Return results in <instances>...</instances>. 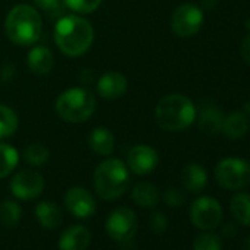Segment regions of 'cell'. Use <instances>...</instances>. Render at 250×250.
Masks as SVG:
<instances>
[{"label":"cell","mask_w":250,"mask_h":250,"mask_svg":"<svg viewBox=\"0 0 250 250\" xmlns=\"http://www.w3.org/2000/svg\"><path fill=\"white\" fill-rule=\"evenodd\" d=\"M94 30L91 24L78 15H63L55 25V43L58 49L71 58L84 55L93 44Z\"/></svg>","instance_id":"6da1fadb"},{"label":"cell","mask_w":250,"mask_h":250,"mask_svg":"<svg viewBox=\"0 0 250 250\" xmlns=\"http://www.w3.org/2000/svg\"><path fill=\"white\" fill-rule=\"evenodd\" d=\"M194 103L181 93H172L162 97L155 109L156 124L165 131L177 133L188 128L196 121Z\"/></svg>","instance_id":"7a4b0ae2"},{"label":"cell","mask_w":250,"mask_h":250,"mask_svg":"<svg viewBox=\"0 0 250 250\" xmlns=\"http://www.w3.org/2000/svg\"><path fill=\"white\" fill-rule=\"evenodd\" d=\"M8 39L18 46H31L37 43L43 31L42 17L30 5L14 6L5 21Z\"/></svg>","instance_id":"3957f363"},{"label":"cell","mask_w":250,"mask_h":250,"mask_svg":"<svg viewBox=\"0 0 250 250\" xmlns=\"http://www.w3.org/2000/svg\"><path fill=\"white\" fill-rule=\"evenodd\" d=\"M130 186V169L122 161L109 158L103 161L94 171L93 187L97 196L112 202L119 199Z\"/></svg>","instance_id":"277c9868"},{"label":"cell","mask_w":250,"mask_h":250,"mask_svg":"<svg viewBox=\"0 0 250 250\" xmlns=\"http://www.w3.org/2000/svg\"><path fill=\"white\" fill-rule=\"evenodd\" d=\"M96 97L91 91L83 87H74L63 91L56 100L58 115L72 124H81L88 121L96 112Z\"/></svg>","instance_id":"5b68a950"},{"label":"cell","mask_w":250,"mask_h":250,"mask_svg":"<svg viewBox=\"0 0 250 250\" xmlns=\"http://www.w3.org/2000/svg\"><path fill=\"white\" fill-rule=\"evenodd\" d=\"M215 180L225 190H240L250 186V164L241 158H224L215 167Z\"/></svg>","instance_id":"8992f818"},{"label":"cell","mask_w":250,"mask_h":250,"mask_svg":"<svg viewBox=\"0 0 250 250\" xmlns=\"http://www.w3.org/2000/svg\"><path fill=\"white\" fill-rule=\"evenodd\" d=\"M137 216L130 208H116L106 219L104 228L110 238L118 243H131L137 234Z\"/></svg>","instance_id":"52a82bcc"},{"label":"cell","mask_w":250,"mask_h":250,"mask_svg":"<svg viewBox=\"0 0 250 250\" xmlns=\"http://www.w3.org/2000/svg\"><path fill=\"white\" fill-rule=\"evenodd\" d=\"M205 21L203 11L194 3L180 5L171 17V28L177 37L188 39L196 36Z\"/></svg>","instance_id":"ba28073f"},{"label":"cell","mask_w":250,"mask_h":250,"mask_svg":"<svg viewBox=\"0 0 250 250\" xmlns=\"http://www.w3.org/2000/svg\"><path fill=\"white\" fill-rule=\"evenodd\" d=\"M190 219L196 228L202 231H210L216 228L222 219V206L216 199L202 196L191 203Z\"/></svg>","instance_id":"9c48e42d"},{"label":"cell","mask_w":250,"mask_h":250,"mask_svg":"<svg viewBox=\"0 0 250 250\" xmlns=\"http://www.w3.org/2000/svg\"><path fill=\"white\" fill-rule=\"evenodd\" d=\"M11 193L20 200L37 199L44 190V178L33 169H22L11 180Z\"/></svg>","instance_id":"30bf717a"},{"label":"cell","mask_w":250,"mask_h":250,"mask_svg":"<svg viewBox=\"0 0 250 250\" xmlns=\"http://www.w3.org/2000/svg\"><path fill=\"white\" fill-rule=\"evenodd\" d=\"M65 208L66 210L78 218L85 219L96 213V200L94 196L84 187H71L65 194Z\"/></svg>","instance_id":"8fae6325"},{"label":"cell","mask_w":250,"mask_h":250,"mask_svg":"<svg viewBox=\"0 0 250 250\" xmlns=\"http://www.w3.org/2000/svg\"><path fill=\"white\" fill-rule=\"evenodd\" d=\"M125 165L136 175H147L158 168L159 155L152 146L137 145L128 152Z\"/></svg>","instance_id":"7c38bea8"},{"label":"cell","mask_w":250,"mask_h":250,"mask_svg":"<svg viewBox=\"0 0 250 250\" xmlns=\"http://www.w3.org/2000/svg\"><path fill=\"white\" fill-rule=\"evenodd\" d=\"M224 118V112L213 103H205L199 110H196L197 127L208 136H218L222 133Z\"/></svg>","instance_id":"4fadbf2b"},{"label":"cell","mask_w":250,"mask_h":250,"mask_svg":"<svg viewBox=\"0 0 250 250\" xmlns=\"http://www.w3.org/2000/svg\"><path fill=\"white\" fill-rule=\"evenodd\" d=\"M127 88H128L127 78H125L124 74L116 72V71L104 72L97 81L99 96H102L103 99H107V100H115V99L122 97L125 93H127Z\"/></svg>","instance_id":"5bb4252c"},{"label":"cell","mask_w":250,"mask_h":250,"mask_svg":"<svg viewBox=\"0 0 250 250\" xmlns=\"http://www.w3.org/2000/svg\"><path fill=\"white\" fill-rule=\"evenodd\" d=\"M91 241V234L84 225L68 227L58 241L59 250H87Z\"/></svg>","instance_id":"9a60e30c"},{"label":"cell","mask_w":250,"mask_h":250,"mask_svg":"<svg viewBox=\"0 0 250 250\" xmlns=\"http://www.w3.org/2000/svg\"><path fill=\"white\" fill-rule=\"evenodd\" d=\"M250 130V119L244 110H235L224 118L222 134L229 140H238L247 134Z\"/></svg>","instance_id":"2e32d148"},{"label":"cell","mask_w":250,"mask_h":250,"mask_svg":"<svg viewBox=\"0 0 250 250\" xmlns=\"http://www.w3.org/2000/svg\"><path fill=\"white\" fill-rule=\"evenodd\" d=\"M27 63L34 75H46L53 69L55 58L46 46H36L28 52Z\"/></svg>","instance_id":"e0dca14e"},{"label":"cell","mask_w":250,"mask_h":250,"mask_svg":"<svg viewBox=\"0 0 250 250\" xmlns=\"http://www.w3.org/2000/svg\"><path fill=\"white\" fill-rule=\"evenodd\" d=\"M181 183L191 193H200L208 184V172L200 164H188L181 171Z\"/></svg>","instance_id":"ac0fdd59"},{"label":"cell","mask_w":250,"mask_h":250,"mask_svg":"<svg viewBox=\"0 0 250 250\" xmlns=\"http://www.w3.org/2000/svg\"><path fill=\"white\" fill-rule=\"evenodd\" d=\"M88 145H90V149L99 156H109L112 155L115 149V137L110 133V130L99 127L90 133Z\"/></svg>","instance_id":"d6986e66"},{"label":"cell","mask_w":250,"mask_h":250,"mask_svg":"<svg viewBox=\"0 0 250 250\" xmlns=\"http://www.w3.org/2000/svg\"><path fill=\"white\" fill-rule=\"evenodd\" d=\"M36 218L42 224V227L47 229H56L62 224V212L59 206L53 202H40L36 206Z\"/></svg>","instance_id":"ffe728a7"},{"label":"cell","mask_w":250,"mask_h":250,"mask_svg":"<svg viewBox=\"0 0 250 250\" xmlns=\"http://www.w3.org/2000/svg\"><path fill=\"white\" fill-rule=\"evenodd\" d=\"M131 197L136 205L145 209H152L159 203V191L158 188L149 183V181H142L133 187Z\"/></svg>","instance_id":"44dd1931"},{"label":"cell","mask_w":250,"mask_h":250,"mask_svg":"<svg viewBox=\"0 0 250 250\" xmlns=\"http://www.w3.org/2000/svg\"><path fill=\"white\" fill-rule=\"evenodd\" d=\"M229 212L237 222L250 227V194L249 193L234 194L229 202Z\"/></svg>","instance_id":"7402d4cb"},{"label":"cell","mask_w":250,"mask_h":250,"mask_svg":"<svg viewBox=\"0 0 250 250\" xmlns=\"http://www.w3.org/2000/svg\"><path fill=\"white\" fill-rule=\"evenodd\" d=\"M20 162V153L8 143H0V180L11 175Z\"/></svg>","instance_id":"603a6c76"},{"label":"cell","mask_w":250,"mask_h":250,"mask_svg":"<svg viewBox=\"0 0 250 250\" xmlns=\"http://www.w3.org/2000/svg\"><path fill=\"white\" fill-rule=\"evenodd\" d=\"M22 218V209L15 200H5L0 203V222L6 228H14Z\"/></svg>","instance_id":"cb8c5ba5"},{"label":"cell","mask_w":250,"mask_h":250,"mask_svg":"<svg viewBox=\"0 0 250 250\" xmlns=\"http://www.w3.org/2000/svg\"><path fill=\"white\" fill-rule=\"evenodd\" d=\"M18 130V115L6 104L0 103V139H6Z\"/></svg>","instance_id":"d4e9b609"},{"label":"cell","mask_w":250,"mask_h":250,"mask_svg":"<svg viewBox=\"0 0 250 250\" xmlns=\"http://www.w3.org/2000/svg\"><path fill=\"white\" fill-rule=\"evenodd\" d=\"M49 149L42 143H33L27 146V149L24 150V158L27 164H30L31 167H43L49 161Z\"/></svg>","instance_id":"484cf974"},{"label":"cell","mask_w":250,"mask_h":250,"mask_svg":"<svg viewBox=\"0 0 250 250\" xmlns=\"http://www.w3.org/2000/svg\"><path fill=\"white\" fill-rule=\"evenodd\" d=\"M33 2L40 11H43L52 20H59L66 12L63 0H33Z\"/></svg>","instance_id":"4316f807"},{"label":"cell","mask_w":250,"mask_h":250,"mask_svg":"<svg viewBox=\"0 0 250 250\" xmlns=\"http://www.w3.org/2000/svg\"><path fill=\"white\" fill-rule=\"evenodd\" d=\"M193 250H222V241L219 235L205 231L194 238Z\"/></svg>","instance_id":"83f0119b"},{"label":"cell","mask_w":250,"mask_h":250,"mask_svg":"<svg viewBox=\"0 0 250 250\" xmlns=\"http://www.w3.org/2000/svg\"><path fill=\"white\" fill-rule=\"evenodd\" d=\"M66 9L80 14V15H85V14H91L94 12L103 0H63Z\"/></svg>","instance_id":"f1b7e54d"},{"label":"cell","mask_w":250,"mask_h":250,"mask_svg":"<svg viewBox=\"0 0 250 250\" xmlns=\"http://www.w3.org/2000/svg\"><path fill=\"white\" fill-rule=\"evenodd\" d=\"M164 202L171 208H178L186 203V196L181 190H178L175 187H169L164 193Z\"/></svg>","instance_id":"f546056e"},{"label":"cell","mask_w":250,"mask_h":250,"mask_svg":"<svg viewBox=\"0 0 250 250\" xmlns=\"http://www.w3.org/2000/svg\"><path fill=\"white\" fill-rule=\"evenodd\" d=\"M168 228V219L162 212H155L150 216V229L155 234H162Z\"/></svg>","instance_id":"4dcf8cb0"},{"label":"cell","mask_w":250,"mask_h":250,"mask_svg":"<svg viewBox=\"0 0 250 250\" xmlns=\"http://www.w3.org/2000/svg\"><path fill=\"white\" fill-rule=\"evenodd\" d=\"M240 56L247 65H250V33L240 43Z\"/></svg>","instance_id":"1f68e13d"},{"label":"cell","mask_w":250,"mask_h":250,"mask_svg":"<svg viewBox=\"0 0 250 250\" xmlns=\"http://www.w3.org/2000/svg\"><path fill=\"white\" fill-rule=\"evenodd\" d=\"M219 5V0H200V9L202 11H213Z\"/></svg>","instance_id":"d6a6232c"},{"label":"cell","mask_w":250,"mask_h":250,"mask_svg":"<svg viewBox=\"0 0 250 250\" xmlns=\"http://www.w3.org/2000/svg\"><path fill=\"white\" fill-rule=\"evenodd\" d=\"M237 234V228L232 225V224H225L224 227H222V235H225V237H234Z\"/></svg>","instance_id":"836d02e7"},{"label":"cell","mask_w":250,"mask_h":250,"mask_svg":"<svg viewBox=\"0 0 250 250\" xmlns=\"http://www.w3.org/2000/svg\"><path fill=\"white\" fill-rule=\"evenodd\" d=\"M243 250H250V237H247L243 243Z\"/></svg>","instance_id":"e575fe53"},{"label":"cell","mask_w":250,"mask_h":250,"mask_svg":"<svg viewBox=\"0 0 250 250\" xmlns=\"http://www.w3.org/2000/svg\"><path fill=\"white\" fill-rule=\"evenodd\" d=\"M244 27H246V30H247V33H250V17L246 20V22H244Z\"/></svg>","instance_id":"d590c367"}]
</instances>
